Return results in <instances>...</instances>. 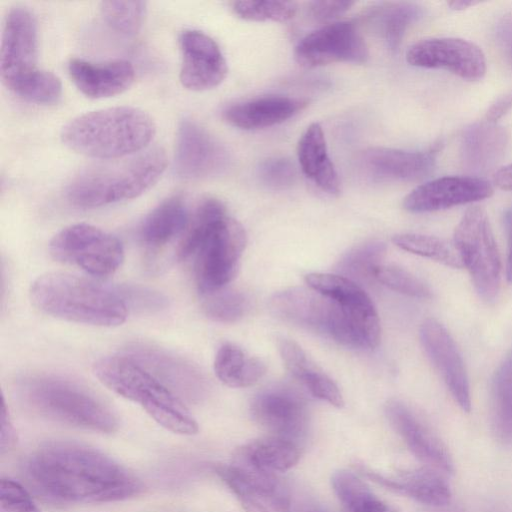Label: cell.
<instances>
[{"label":"cell","mask_w":512,"mask_h":512,"mask_svg":"<svg viewBox=\"0 0 512 512\" xmlns=\"http://www.w3.org/2000/svg\"><path fill=\"white\" fill-rule=\"evenodd\" d=\"M374 482L396 493L429 506H445L451 500V490L442 475L430 467L385 476L370 470L363 471Z\"/></svg>","instance_id":"obj_26"},{"label":"cell","mask_w":512,"mask_h":512,"mask_svg":"<svg viewBox=\"0 0 512 512\" xmlns=\"http://www.w3.org/2000/svg\"><path fill=\"white\" fill-rule=\"evenodd\" d=\"M294 56L302 67L315 68L340 62L365 63L369 50L353 22L335 21L301 39Z\"/></svg>","instance_id":"obj_12"},{"label":"cell","mask_w":512,"mask_h":512,"mask_svg":"<svg viewBox=\"0 0 512 512\" xmlns=\"http://www.w3.org/2000/svg\"><path fill=\"white\" fill-rule=\"evenodd\" d=\"M232 9L240 18L249 21L286 22L297 12L293 1H236Z\"/></svg>","instance_id":"obj_41"},{"label":"cell","mask_w":512,"mask_h":512,"mask_svg":"<svg viewBox=\"0 0 512 512\" xmlns=\"http://www.w3.org/2000/svg\"><path fill=\"white\" fill-rule=\"evenodd\" d=\"M297 157L302 172L322 191L340 193V180L329 157L325 134L320 124H310L299 139Z\"/></svg>","instance_id":"obj_27"},{"label":"cell","mask_w":512,"mask_h":512,"mask_svg":"<svg viewBox=\"0 0 512 512\" xmlns=\"http://www.w3.org/2000/svg\"><path fill=\"white\" fill-rule=\"evenodd\" d=\"M393 243L402 250L426 257L453 268H462L463 264L454 244L435 236L403 233L392 238Z\"/></svg>","instance_id":"obj_37"},{"label":"cell","mask_w":512,"mask_h":512,"mask_svg":"<svg viewBox=\"0 0 512 512\" xmlns=\"http://www.w3.org/2000/svg\"><path fill=\"white\" fill-rule=\"evenodd\" d=\"M1 432H0V450L1 454L9 452L17 441L16 431L10 420L5 402L3 400L1 406Z\"/></svg>","instance_id":"obj_47"},{"label":"cell","mask_w":512,"mask_h":512,"mask_svg":"<svg viewBox=\"0 0 512 512\" xmlns=\"http://www.w3.org/2000/svg\"><path fill=\"white\" fill-rule=\"evenodd\" d=\"M300 458L298 443L269 435L236 450L233 461L278 474L295 466Z\"/></svg>","instance_id":"obj_30"},{"label":"cell","mask_w":512,"mask_h":512,"mask_svg":"<svg viewBox=\"0 0 512 512\" xmlns=\"http://www.w3.org/2000/svg\"><path fill=\"white\" fill-rule=\"evenodd\" d=\"M305 106L306 101L302 99L268 95L234 103L225 108L223 117L239 129H263L290 119Z\"/></svg>","instance_id":"obj_25"},{"label":"cell","mask_w":512,"mask_h":512,"mask_svg":"<svg viewBox=\"0 0 512 512\" xmlns=\"http://www.w3.org/2000/svg\"><path fill=\"white\" fill-rule=\"evenodd\" d=\"M506 144V135L496 123L485 121L471 126L462 141L463 159L472 167L482 168L495 161Z\"/></svg>","instance_id":"obj_32"},{"label":"cell","mask_w":512,"mask_h":512,"mask_svg":"<svg viewBox=\"0 0 512 512\" xmlns=\"http://www.w3.org/2000/svg\"><path fill=\"white\" fill-rule=\"evenodd\" d=\"M12 91L28 102L47 105L59 101L62 95V84L54 73L38 69Z\"/></svg>","instance_id":"obj_40"},{"label":"cell","mask_w":512,"mask_h":512,"mask_svg":"<svg viewBox=\"0 0 512 512\" xmlns=\"http://www.w3.org/2000/svg\"><path fill=\"white\" fill-rule=\"evenodd\" d=\"M214 372L223 384L242 388L260 380L266 372V366L262 360L247 355L240 347L225 343L215 355Z\"/></svg>","instance_id":"obj_31"},{"label":"cell","mask_w":512,"mask_h":512,"mask_svg":"<svg viewBox=\"0 0 512 512\" xmlns=\"http://www.w3.org/2000/svg\"><path fill=\"white\" fill-rule=\"evenodd\" d=\"M352 1H312L308 3V14L318 22L333 20L348 11Z\"/></svg>","instance_id":"obj_46"},{"label":"cell","mask_w":512,"mask_h":512,"mask_svg":"<svg viewBox=\"0 0 512 512\" xmlns=\"http://www.w3.org/2000/svg\"><path fill=\"white\" fill-rule=\"evenodd\" d=\"M29 296L42 313L74 323L114 327L124 323L128 315L117 289L65 272L38 276L31 283Z\"/></svg>","instance_id":"obj_3"},{"label":"cell","mask_w":512,"mask_h":512,"mask_svg":"<svg viewBox=\"0 0 512 512\" xmlns=\"http://www.w3.org/2000/svg\"><path fill=\"white\" fill-rule=\"evenodd\" d=\"M93 373L109 390L138 403L165 429L181 435L198 432V423L182 399L124 354L98 359Z\"/></svg>","instance_id":"obj_6"},{"label":"cell","mask_w":512,"mask_h":512,"mask_svg":"<svg viewBox=\"0 0 512 512\" xmlns=\"http://www.w3.org/2000/svg\"><path fill=\"white\" fill-rule=\"evenodd\" d=\"M167 165L162 148L86 168L65 187L67 201L77 208L92 209L136 198L150 189Z\"/></svg>","instance_id":"obj_5"},{"label":"cell","mask_w":512,"mask_h":512,"mask_svg":"<svg viewBox=\"0 0 512 512\" xmlns=\"http://www.w3.org/2000/svg\"><path fill=\"white\" fill-rule=\"evenodd\" d=\"M37 26L31 11L20 5L9 9L3 27L0 74L11 91L34 74L37 67Z\"/></svg>","instance_id":"obj_14"},{"label":"cell","mask_w":512,"mask_h":512,"mask_svg":"<svg viewBox=\"0 0 512 512\" xmlns=\"http://www.w3.org/2000/svg\"><path fill=\"white\" fill-rule=\"evenodd\" d=\"M67 68L76 87L90 98H106L122 93L135 79L132 63L123 59L93 63L71 58Z\"/></svg>","instance_id":"obj_24"},{"label":"cell","mask_w":512,"mask_h":512,"mask_svg":"<svg viewBox=\"0 0 512 512\" xmlns=\"http://www.w3.org/2000/svg\"><path fill=\"white\" fill-rule=\"evenodd\" d=\"M145 1L110 0L100 3L101 15L105 22L115 31L125 35L136 34L146 14Z\"/></svg>","instance_id":"obj_38"},{"label":"cell","mask_w":512,"mask_h":512,"mask_svg":"<svg viewBox=\"0 0 512 512\" xmlns=\"http://www.w3.org/2000/svg\"><path fill=\"white\" fill-rule=\"evenodd\" d=\"M386 416L411 453L427 467L452 473L451 455L429 426L413 410L399 400H390L385 407Z\"/></svg>","instance_id":"obj_22"},{"label":"cell","mask_w":512,"mask_h":512,"mask_svg":"<svg viewBox=\"0 0 512 512\" xmlns=\"http://www.w3.org/2000/svg\"><path fill=\"white\" fill-rule=\"evenodd\" d=\"M182 54L181 84L193 91L218 86L226 77L228 68L218 44L202 31L187 29L179 37Z\"/></svg>","instance_id":"obj_20"},{"label":"cell","mask_w":512,"mask_h":512,"mask_svg":"<svg viewBox=\"0 0 512 512\" xmlns=\"http://www.w3.org/2000/svg\"><path fill=\"white\" fill-rule=\"evenodd\" d=\"M189 214L182 197L172 196L153 208L139 227L143 245L158 250L182 234L189 224Z\"/></svg>","instance_id":"obj_28"},{"label":"cell","mask_w":512,"mask_h":512,"mask_svg":"<svg viewBox=\"0 0 512 512\" xmlns=\"http://www.w3.org/2000/svg\"><path fill=\"white\" fill-rule=\"evenodd\" d=\"M373 276L377 282L401 294L415 298H430L432 295L424 282L395 265L381 264L375 268Z\"/></svg>","instance_id":"obj_42"},{"label":"cell","mask_w":512,"mask_h":512,"mask_svg":"<svg viewBox=\"0 0 512 512\" xmlns=\"http://www.w3.org/2000/svg\"><path fill=\"white\" fill-rule=\"evenodd\" d=\"M493 182L502 190L512 191V163L500 168L494 174Z\"/></svg>","instance_id":"obj_50"},{"label":"cell","mask_w":512,"mask_h":512,"mask_svg":"<svg viewBox=\"0 0 512 512\" xmlns=\"http://www.w3.org/2000/svg\"><path fill=\"white\" fill-rule=\"evenodd\" d=\"M436 151H405L373 147L360 155L362 170L377 181H416L434 168Z\"/></svg>","instance_id":"obj_23"},{"label":"cell","mask_w":512,"mask_h":512,"mask_svg":"<svg viewBox=\"0 0 512 512\" xmlns=\"http://www.w3.org/2000/svg\"><path fill=\"white\" fill-rule=\"evenodd\" d=\"M229 155L223 145L195 121L185 118L177 129L174 168L185 179L216 176L227 169Z\"/></svg>","instance_id":"obj_16"},{"label":"cell","mask_w":512,"mask_h":512,"mask_svg":"<svg viewBox=\"0 0 512 512\" xmlns=\"http://www.w3.org/2000/svg\"><path fill=\"white\" fill-rule=\"evenodd\" d=\"M117 291L124 300L128 310L139 313H156L168 306V298L158 290L138 285L123 284Z\"/></svg>","instance_id":"obj_43"},{"label":"cell","mask_w":512,"mask_h":512,"mask_svg":"<svg viewBox=\"0 0 512 512\" xmlns=\"http://www.w3.org/2000/svg\"><path fill=\"white\" fill-rule=\"evenodd\" d=\"M269 306L274 315L300 327L324 334L337 341L346 318L334 299L308 287H293L273 295Z\"/></svg>","instance_id":"obj_10"},{"label":"cell","mask_w":512,"mask_h":512,"mask_svg":"<svg viewBox=\"0 0 512 512\" xmlns=\"http://www.w3.org/2000/svg\"><path fill=\"white\" fill-rule=\"evenodd\" d=\"M32 485L58 502L105 503L140 494L141 480L92 447L54 441L39 447L26 465Z\"/></svg>","instance_id":"obj_1"},{"label":"cell","mask_w":512,"mask_h":512,"mask_svg":"<svg viewBox=\"0 0 512 512\" xmlns=\"http://www.w3.org/2000/svg\"><path fill=\"white\" fill-rule=\"evenodd\" d=\"M386 246L380 241H367L359 244L337 262L335 272L357 284L370 283L374 279V270L382 264Z\"/></svg>","instance_id":"obj_35"},{"label":"cell","mask_w":512,"mask_h":512,"mask_svg":"<svg viewBox=\"0 0 512 512\" xmlns=\"http://www.w3.org/2000/svg\"><path fill=\"white\" fill-rule=\"evenodd\" d=\"M370 16L387 46L395 50L406 30L419 18L420 9L417 5L407 2L389 3L374 10Z\"/></svg>","instance_id":"obj_36"},{"label":"cell","mask_w":512,"mask_h":512,"mask_svg":"<svg viewBox=\"0 0 512 512\" xmlns=\"http://www.w3.org/2000/svg\"><path fill=\"white\" fill-rule=\"evenodd\" d=\"M156 126L144 110L117 106L81 114L61 130L62 142L92 158L119 159L139 153L154 137Z\"/></svg>","instance_id":"obj_4"},{"label":"cell","mask_w":512,"mask_h":512,"mask_svg":"<svg viewBox=\"0 0 512 512\" xmlns=\"http://www.w3.org/2000/svg\"><path fill=\"white\" fill-rule=\"evenodd\" d=\"M415 67L444 69L468 80L481 79L486 73V59L474 43L454 37L429 38L413 44L406 53Z\"/></svg>","instance_id":"obj_15"},{"label":"cell","mask_w":512,"mask_h":512,"mask_svg":"<svg viewBox=\"0 0 512 512\" xmlns=\"http://www.w3.org/2000/svg\"><path fill=\"white\" fill-rule=\"evenodd\" d=\"M124 355L146 369L180 399L201 398L208 389L207 379L195 365L166 350L134 344L125 349Z\"/></svg>","instance_id":"obj_18"},{"label":"cell","mask_w":512,"mask_h":512,"mask_svg":"<svg viewBox=\"0 0 512 512\" xmlns=\"http://www.w3.org/2000/svg\"><path fill=\"white\" fill-rule=\"evenodd\" d=\"M512 108V91L497 99L486 113V121L496 123Z\"/></svg>","instance_id":"obj_48"},{"label":"cell","mask_w":512,"mask_h":512,"mask_svg":"<svg viewBox=\"0 0 512 512\" xmlns=\"http://www.w3.org/2000/svg\"><path fill=\"white\" fill-rule=\"evenodd\" d=\"M49 253L58 262L104 277L113 274L124 260V249L114 235L90 224L77 223L56 233Z\"/></svg>","instance_id":"obj_9"},{"label":"cell","mask_w":512,"mask_h":512,"mask_svg":"<svg viewBox=\"0 0 512 512\" xmlns=\"http://www.w3.org/2000/svg\"><path fill=\"white\" fill-rule=\"evenodd\" d=\"M258 175L268 188L283 190L289 188L296 180L293 163L285 158H271L260 164Z\"/></svg>","instance_id":"obj_44"},{"label":"cell","mask_w":512,"mask_h":512,"mask_svg":"<svg viewBox=\"0 0 512 512\" xmlns=\"http://www.w3.org/2000/svg\"><path fill=\"white\" fill-rule=\"evenodd\" d=\"M215 472L246 512H290V493L278 474L236 461L217 465Z\"/></svg>","instance_id":"obj_13"},{"label":"cell","mask_w":512,"mask_h":512,"mask_svg":"<svg viewBox=\"0 0 512 512\" xmlns=\"http://www.w3.org/2000/svg\"><path fill=\"white\" fill-rule=\"evenodd\" d=\"M279 352L287 370L314 397L337 408L344 405L343 396L335 382L308 358L296 342L282 339L279 342Z\"/></svg>","instance_id":"obj_29"},{"label":"cell","mask_w":512,"mask_h":512,"mask_svg":"<svg viewBox=\"0 0 512 512\" xmlns=\"http://www.w3.org/2000/svg\"><path fill=\"white\" fill-rule=\"evenodd\" d=\"M495 434L504 444L512 443V350L499 365L493 379Z\"/></svg>","instance_id":"obj_34"},{"label":"cell","mask_w":512,"mask_h":512,"mask_svg":"<svg viewBox=\"0 0 512 512\" xmlns=\"http://www.w3.org/2000/svg\"><path fill=\"white\" fill-rule=\"evenodd\" d=\"M419 335L426 355L452 397L463 411L469 412L471 397L468 376L454 340L445 327L433 318L423 321Z\"/></svg>","instance_id":"obj_19"},{"label":"cell","mask_w":512,"mask_h":512,"mask_svg":"<svg viewBox=\"0 0 512 512\" xmlns=\"http://www.w3.org/2000/svg\"><path fill=\"white\" fill-rule=\"evenodd\" d=\"M1 512H41L28 491L12 479L0 481Z\"/></svg>","instance_id":"obj_45"},{"label":"cell","mask_w":512,"mask_h":512,"mask_svg":"<svg viewBox=\"0 0 512 512\" xmlns=\"http://www.w3.org/2000/svg\"><path fill=\"white\" fill-rule=\"evenodd\" d=\"M503 220L507 235L506 278L512 284V208L505 211Z\"/></svg>","instance_id":"obj_49"},{"label":"cell","mask_w":512,"mask_h":512,"mask_svg":"<svg viewBox=\"0 0 512 512\" xmlns=\"http://www.w3.org/2000/svg\"><path fill=\"white\" fill-rule=\"evenodd\" d=\"M295 512H327L315 504H305L299 507Z\"/></svg>","instance_id":"obj_52"},{"label":"cell","mask_w":512,"mask_h":512,"mask_svg":"<svg viewBox=\"0 0 512 512\" xmlns=\"http://www.w3.org/2000/svg\"><path fill=\"white\" fill-rule=\"evenodd\" d=\"M453 244L478 295L493 301L499 290L501 261L489 218L481 206L465 211L455 228Z\"/></svg>","instance_id":"obj_8"},{"label":"cell","mask_w":512,"mask_h":512,"mask_svg":"<svg viewBox=\"0 0 512 512\" xmlns=\"http://www.w3.org/2000/svg\"><path fill=\"white\" fill-rule=\"evenodd\" d=\"M177 249L179 261H192L196 286L203 295L233 280L247 243L243 226L229 216L222 202L206 199L189 221Z\"/></svg>","instance_id":"obj_2"},{"label":"cell","mask_w":512,"mask_h":512,"mask_svg":"<svg viewBox=\"0 0 512 512\" xmlns=\"http://www.w3.org/2000/svg\"><path fill=\"white\" fill-rule=\"evenodd\" d=\"M15 389L25 404L47 418L101 433H113L118 428L110 408L72 380L28 374L15 381Z\"/></svg>","instance_id":"obj_7"},{"label":"cell","mask_w":512,"mask_h":512,"mask_svg":"<svg viewBox=\"0 0 512 512\" xmlns=\"http://www.w3.org/2000/svg\"><path fill=\"white\" fill-rule=\"evenodd\" d=\"M331 482L333 490L346 512H396L351 471L335 472Z\"/></svg>","instance_id":"obj_33"},{"label":"cell","mask_w":512,"mask_h":512,"mask_svg":"<svg viewBox=\"0 0 512 512\" xmlns=\"http://www.w3.org/2000/svg\"><path fill=\"white\" fill-rule=\"evenodd\" d=\"M479 2L477 1H463V0H454V1H450V2H447V4L450 6L451 9L453 10H463V9H466L470 6H474L476 4H478Z\"/></svg>","instance_id":"obj_51"},{"label":"cell","mask_w":512,"mask_h":512,"mask_svg":"<svg viewBox=\"0 0 512 512\" xmlns=\"http://www.w3.org/2000/svg\"><path fill=\"white\" fill-rule=\"evenodd\" d=\"M305 282L310 288L336 300L347 314L358 348H376L381 338L380 320L372 300L361 285L330 273H309Z\"/></svg>","instance_id":"obj_11"},{"label":"cell","mask_w":512,"mask_h":512,"mask_svg":"<svg viewBox=\"0 0 512 512\" xmlns=\"http://www.w3.org/2000/svg\"><path fill=\"white\" fill-rule=\"evenodd\" d=\"M254 421L270 435L298 443L307 430L305 399L295 389L277 386L258 393L251 402Z\"/></svg>","instance_id":"obj_17"},{"label":"cell","mask_w":512,"mask_h":512,"mask_svg":"<svg viewBox=\"0 0 512 512\" xmlns=\"http://www.w3.org/2000/svg\"><path fill=\"white\" fill-rule=\"evenodd\" d=\"M493 186L485 179L469 176H444L414 188L403 200L405 210L412 213L439 211L473 203L493 194Z\"/></svg>","instance_id":"obj_21"},{"label":"cell","mask_w":512,"mask_h":512,"mask_svg":"<svg viewBox=\"0 0 512 512\" xmlns=\"http://www.w3.org/2000/svg\"><path fill=\"white\" fill-rule=\"evenodd\" d=\"M204 296L203 313L215 322H237L245 315L249 305L247 297L233 289L223 288Z\"/></svg>","instance_id":"obj_39"}]
</instances>
